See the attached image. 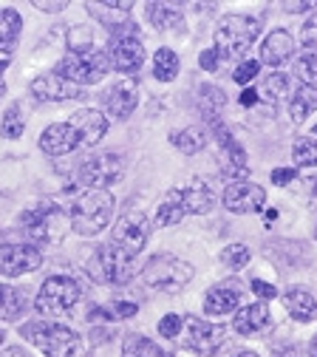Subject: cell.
Segmentation results:
<instances>
[{
    "label": "cell",
    "mask_w": 317,
    "mask_h": 357,
    "mask_svg": "<svg viewBox=\"0 0 317 357\" xmlns=\"http://www.w3.org/2000/svg\"><path fill=\"white\" fill-rule=\"evenodd\" d=\"M252 292L258 295V298H263V301H272V298H275L278 295V289L275 287H272V284H266V281H261V278H252Z\"/></svg>",
    "instance_id": "40"
},
{
    "label": "cell",
    "mask_w": 317,
    "mask_h": 357,
    "mask_svg": "<svg viewBox=\"0 0 317 357\" xmlns=\"http://www.w3.org/2000/svg\"><path fill=\"white\" fill-rule=\"evenodd\" d=\"M178 74V57L173 49H159L153 57V77L159 82H173Z\"/></svg>",
    "instance_id": "31"
},
{
    "label": "cell",
    "mask_w": 317,
    "mask_h": 357,
    "mask_svg": "<svg viewBox=\"0 0 317 357\" xmlns=\"http://www.w3.org/2000/svg\"><path fill=\"white\" fill-rule=\"evenodd\" d=\"M233 329L238 335H261V332H269L272 329V315L266 303H249L244 309L235 312L233 318Z\"/></svg>",
    "instance_id": "22"
},
{
    "label": "cell",
    "mask_w": 317,
    "mask_h": 357,
    "mask_svg": "<svg viewBox=\"0 0 317 357\" xmlns=\"http://www.w3.org/2000/svg\"><path fill=\"white\" fill-rule=\"evenodd\" d=\"M272 357H300V354H297V346H278L272 351Z\"/></svg>",
    "instance_id": "44"
},
{
    "label": "cell",
    "mask_w": 317,
    "mask_h": 357,
    "mask_svg": "<svg viewBox=\"0 0 317 357\" xmlns=\"http://www.w3.org/2000/svg\"><path fill=\"white\" fill-rule=\"evenodd\" d=\"M34 9H40V12H60V9H65V3H34Z\"/></svg>",
    "instance_id": "47"
},
{
    "label": "cell",
    "mask_w": 317,
    "mask_h": 357,
    "mask_svg": "<svg viewBox=\"0 0 317 357\" xmlns=\"http://www.w3.org/2000/svg\"><path fill=\"white\" fill-rule=\"evenodd\" d=\"M3 337H6V332H3V329H0V346H3Z\"/></svg>",
    "instance_id": "53"
},
{
    "label": "cell",
    "mask_w": 317,
    "mask_h": 357,
    "mask_svg": "<svg viewBox=\"0 0 317 357\" xmlns=\"http://www.w3.org/2000/svg\"><path fill=\"white\" fill-rule=\"evenodd\" d=\"M221 261L230 266L233 273H238V270H244V266L249 264V247L247 244H230L221 252Z\"/></svg>",
    "instance_id": "34"
},
{
    "label": "cell",
    "mask_w": 317,
    "mask_h": 357,
    "mask_svg": "<svg viewBox=\"0 0 317 357\" xmlns=\"http://www.w3.org/2000/svg\"><path fill=\"white\" fill-rule=\"evenodd\" d=\"M178 332H181V318H178V315H164V318L159 321V335H162V337L173 340V337H178Z\"/></svg>",
    "instance_id": "38"
},
{
    "label": "cell",
    "mask_w": 317,
    "mask_h": 357,
    "mask_svg": "<svg viewBox=\"0 0 317 357\" xmlns=\"http://www.w3.org/2000/svg\"><path fill=\"white\" fill-rule=\"evenodd\" d=\"M210 130H215V139H218V145H221V151H224V156H226L224 170L230 173L233 178H244V176H247V153H244V148L235 142L233 130L226 128L224 122L212 125Z\"/></svg>",
    "instance_id": "20"
},
{
    "label": "cell",
    "mask_w": 317,
    "mask_h": 357,
    "mask_svg": "<svg viewBox=\"0 0 317 357\" xmlns=\"http://www.w3.org/2000/svg\"><path fill=\"white\" fill-rule=\"evenodd\" d=\"M23 130H26V119H23V111L20 105H9L3 119H0V133H3L6 139H20L23 137Z\"/></svg>",
    "instance_id": "32"
},
{
    "label": "cell",
    "mask_w": 317,
    "mask_h": 357,
    "mask_svg": "<svg viewBox=\"0 0 317 357\" xmlns=\"http://www.w3.org/2000/svg\"><path fill=\"white\" fill-rule=\"evenodd\" d=\"M284 306H286V312H289V315H292L297 324H309V321L317 318V301H314V295H311L309 289H303V287L289 289V292L284 295Z\"/></svg>",
    "instance_id": "23"
},
{
    "label": "cell",
    "mask_w": 317,
    "mask_h": 357,
    "mask_svg": "<svg viewBox=\"0 0 317 357\" xmlns=\"http://www.w3.org/2000/svg\"><path fill=\"white\" fill-rule=\"evenodd\" d=\"M125 173V159L114 151L91 153L79 167H77V182L85 190H105L108 185L119 182Z\"/></svg>",
    "instance_id": "12"
},
{
    "label": "cell",
    "mask_w": 317,
    "mask_h": 357,
    "mask_svg": "<svg viewBox=\"0 0 317 357\" xmlns=\"http://www.w3.org/2000/svg\"><path fill=\"white\" fill-rule=\"evenodd\" d=\"M82 289L74 278L68 275H52L45 278L37 298H34V309L42 315H68V312L79 303Z\"/></svg>",
    "instance_id": "10"
},
{
    "label": "cell",
    "mask_w": 317,
    "mask_h": 357,
    "mask_svg": "<svg viewBox=\"0 0 317 357\" xmlns=\"http://www.w3.org/2000/svg\"><path fill=\"white\" fill-rule=\"evenodd\" d=\"M148 20L159 31H170V29L185 26V17H181V12L173 3H148Z\"/></svg>",
    "instance_id": "28"
},
{
    "label": "cell",
    "mask_w": 317,
    "mask_h": 357,
    "mask_svg": "<svg viewBox=\"0 0 317 357\" xmlns=\"http://www.w3.org/2000/svg\"><path fill=\"white\" fill-rule=\"evenodd\" d=\"M309 357H317V335H314L311 343H309Z\"/></svg>",
    "instance_id": "49"
},
{
    "label": "cell",
    "mask_w": 317,
    "mask_h": 357,
    "mask_svg": "<svg viewBox=\"0 0 317 357\" xmlns=\"http://www.w3.org/2000/svg\"><path fill=\"white\" fill-rule=\"evenodd\" d=\"M20 335L45 357H85V340L68 326L52 321H31L23 326Z\"/></svg>",
    "instance_id": "4"
},
{
    "label": "cell",
    "mask_w": 317,
    "mask_h": 357,
    "mask_svg": "<svg viewBox=\"0 0 317 357\" xmlns=\"http://www.w3.org/2000/svg\"><path fill=\"white\" fill-rule=\"evenodd\" d=\"M71 230L77 236H100L114 218V196L108 190H82L71 202Z\"/></svg>",
    "instance_id": "3"
},
{
    "label": "cell",
    "mask_w": 317,
    "mask_h": 357,
    "mask_svg": "<svg viewBox=\"0 0 317 357\" xmlns=\"http://www.w3.org/2000/svg\"><path fill=\"white\" fill-rule=\"evenodd\" d=\"M314 133H317V125H314Z\"/></svg>",
    "instance_id": "54"
},
{
    "label": "cell",
    "mask_w": 317,
    "mask_h": 357,
    "mask_svg": "<svg viewBox=\"0 0 317 357\" xmlns=\"http://www.w3.org/2000/svg\"><path fill=\"white\" fill-rule=\"evenodd\" d=\"M244 298V284L241 281H224L215 284L207 295H204V312L207 315H226V312H235L241 306Z\"/></svg>",
    "instance_id": "19"
},
{
    "label": "cell",
    "mask_w": 317,
    "mask_h": 357,
    "mask_svg": "<svg viewBox=\"0 0 317 357\" xmlns=\"http://www.w3.org/2000/svg\"><path fill=\"white\" fill-rule=\"evenodd\" d=\"M0 357H31L23 346H9V349H3V351H0Z\"/></svg>",
    "instance_id": "45"
},
{
    "label": "cell",
    "mask_w": 317,
    "mask_h": 357,
    "mask_svg": "<svg viewBox=\"0 0 317 357\" xmlns=\"http://www.w3.org/2000/svg\"><path fill=\"white\" fill-rule=\"evenodd\" d=\"M300 43H303L306 49H311V52L317 49V15H314V17H309V20H306V26L300 29Z\"/></svg>",
    "instance_id": "39"
},
{
    "label": "cell",
    "mask_w": 317,
    "mask_h": 357,
    "mask_svg": "<svg viewBox=\"0 0 317 357\" xmlns=\"http://www.w3.org/2000/svg\"><path fill=\"white\" fill-rule=\"evenodd\" d=\"M108 63H111V68H116L122 74H139V68L145 63V46H142L139 31L114 34L108 43Z\"/></svg>",
    "instance_id": "14"
},
{
    "label": "cell",
    "mask_w": 317,
    "mask_h": 357,
    "mask_svg": "<svg viewBox=\"0 0 317 357\" xmlns=\"http://www.w3.org/2000/svg\"><path fill=\"white\" fill-rule=\"evenodd\" d=\"M23 29V17L15 9H3L0 12V52H12L17 46V37Z\"/></svg>",
    "instance_id": "30"
},
{
    "label": "cell",
    "mask_w": 317,
    "mask_h": 357,
    "mask_svg": "<svg viewBox=\"0 0 317 357\" xmlns=\"http://www.w3.org/2000/svg\"><path fill=\"white\" fill-rule=\"evenodd\" d=\"M295 176H297V173H295V167H275V170H272V185L284 188V185H289V182H292Z\"/></svg>",
    "instance_id": "41"
},
{
    "label": "cell",
    "mask_w": 317,
    "mask_h": 357,
    "mask_svg": "<svg viewBox=\"0 0 317 357\" xmlns=\"http://www.w3.org/2000/svg\"><path fill=\"white\" fill-rule=\"evenodd\" d=\"M238 357H261V354H255V351H241Z\"/></svg>",
    "instance_id": "52"
},
{
    "label": "cell",
    "mask_w": 317,
    "mask_h": 357,
    "mask_svg": "<svg viewBox=\"0 0 317 357\" xmlns=\"http://www.w3.org/2000/svg\"><path fill=\"white\" fill-rule=\"evenodd\" d=\"M108 71H111L108 54L94 52V49H74L57 66V74L74 85H97Z\"/></svg>",
    "instance_id": "9"
},
{
    "label": "cell",
    "mask_w": 317,
    "mask_h": 357,
    "mask_svg": "<svg viewBox=\"0 0 317 357\" xmlns=\"http://www.w3.org/2000/svg\"><path fill=\"white\" fill-rule=\"evenodd\" d=\"M314 236H317V227H314Z\"/></svg>",
    "instance_id": "55"
},
{
    "label": "cell",
    "mask_w": 317,
    "mask_h": 357,
    "mask_svg": "<svg viewBox=\"0 0 317 357\" xmlns=\"http://www.w3.org/2000/svg\"><path fill=\"white\" fill-rule=\"evenodd\" d=\"M292 159L297 167H317V137H300L292 145Z\"/></svg>",
    "instance_id": "33"
},
{
    "label": "cell",
    "mask_w": 317,
    "mask_h": 357,
    "mask_svg": "<svg viewBox=\"0 0 317 357\" xmlns=\"http://www.w3.org/2000/svg\"><path fill=\"white\" fill-rule=\"evenodd\" d=\"M224 108H226V94L221 91V88H215V85H204L199 91V111H201L207 128L221 122V111Z\"/></svg>",
    "instance_id": "24"
},
{
    "label": "cell",
    "mask_w": 317,
    "mask_h": 357,
    "mask_svg": "<svg viewBox=\"0 0 317 357\" xmlns=\"http://www.w3.org/2000/svg\"><path fill=\"white\" fill-rule=\"evenodd\" d=\"M178 343L181 349H187L199 357H212L224 349L226 343V329L224 326H215V324H207L196 315H187L181 318V332H178Z\"/></svg>",
    "instance_id": "11"
},
{
    "label": "cell",
    "mask_w": 317,
    "mask_h": 357,
    "mask_svg": "<svg viewBox=\"0 0 317 357\" xmlns=\"http://www.w3.org/2000/svg\"><path fill=\"white\" fill-rule=\"evenodd\" d=\"M295 54V37L284 29L269 31L266 40L261 43V63H266L269 68H278L284 63H289Z\"/></svg>",
    "instance_id": "21"
},
{
    "label": "cell",
    "mask_w": 317,
    "mask_h": 357,
    "mask_svg": "<svg viewBox=\"0 0 317 357\" xmlns=\"http://www.w3.org/2000/svg\"><path fill=\"white\" fill-rule=\"evenodd\" d=\"M311 202L317 204V178H314V182H311Z\"/></svg>",
    "instance_id": "50"
},
{
    "label": "cell",
    "mask_w": 317,
    "mask_h": 357,
    "mask_svg": "<svg viewBox=\"0 0 317 357\" xmlns=\"http://www.w3.org/2000/svg\"><path fill=\"white\" fill-rule=\"evenodd\" d=\"M20 225L26 227L31 244H57V241H63L71 218L57 202H40L37 207L23 213Z\"/></svg>",
    "instance_id": "5"
},
{
    "label": "cell",
    "mask_w": 317,
    "mask_h": 357,
    "mask_svg": "<svg viewBox=\"0 0 317 357\" xmlns=\"http://www.w3.org/2000/svg\"><path fill=\"white\" fill-rule=\"evenodd\" d=\"M289 94V77L286 74H272L266 82H263V97L269 100V102H275V100H281V97H286Z\"/></svg>",
    "instance_id": "35"
},
{
    "label": "cell",
    "mask_w": 317,
    "mask_h": 357,
    "mask_svg": "<svg viewBox=\"0 0 317 357\" xmlns=\"http://www.w3.org/2000/svg\"><path fill=\"white\" fill-rule=\"evenodd\" d=\"M218 52L215 49H207V52H201V57H199V66L204 68V71H215L218 68Z\"/></svg>",
    "instance_id": "42"
},
{
    "label": "cell",
    "mask_w": 317,
    "mask_h": 357,
    "mask_svg": "<svg viewBox=\"0 0 317 357\" xmlns=\"http://www.w3.org/2000/svg\"><path fill=\"white\" fill-rule=\"evenodd\" d=\"M311 111H317V88H311V85L295 88V94L289 100V116H292V122H303Z\"/></svg>",
    "instance_id": "29"
},
{
    "label": "cell",
    "mask_w": 317,
    "mask_h": 357,
    "mask_svg": "<svg viewBox=\"0 0 317 357\" xmlns=\"http://www.w3.org/2000/svg\"><path fill=\"white\" fill-rule=\"evenodd\" d=\"M295 74L303 82H317V52H306L295 60Z\"/></svg>",
    "instance_id": "36"
},
{
    "label": "cell",
    "mask_w": 317,
    "mask_h": 357,
    "mask_svg": "<svg viewBox=\"0 0 317 357\" xmlns=\"http://www.w3.org/2000/svg\"><path fill=\"white\" fill-rule=\"evenodd\" d=\"M314 3H309V0H300V3H289V0H286V3H284V12H306V9H311Z\"/></svg>",
    "instance_id": "46"
},
{
    "label": "cell",
    "mask_w": 317,
    "mask_h": 357,
    "mask_svg": "<svg viewBox=\"0 0 317 357\" xmlns=\"http://www.w3.org/2000/svg\"><path fill=\"white\" fill-rule=\"evenodd\" d=\"M31 94L42 102H65V100H77L82 97V88L68 82L65 77H60L57 71L54 74H40L34 82H31Z\"/></svg>",
    "instance_id": "17"
},
{
    "label": "cell",
    "mask_w": 317,
    "mask_h": 357,
    "mask_svg": "<svg viewBox=\"0 0 317 357\" xmlns=\"http://www.w3.org/2000/svg\"><path fill=\"white\" fill-rule=\"evenodd\" d=\"M215 207V196L212 190L201 182V178H193L185 188H173L164 202L156 207V218L153 225L156 227H170V225H178L185 215H204Z\"/></svg>",
    "instance_id": "2"
},
{
    "label": "cell",
    "mask_w": 317,
    "mask_h": 357,
    "mask_svg": "<svg viewBox=\"0 0 317 357\" xmlns=\"http://www.w3.org/2000/svg\"><path fill=\"white\" fill-rule=\"evenodd\" d=\"M136 100H139V91H136V82L133 79H122V82H114L108 91L102 94V108L108 111L111 119L122 122L133 114L136 108Z\"/></svg>",
    "instance_id": "18"
},
{
    "label": "cell",
    "mask_w": 317,
    "mask_h": 357,
    "mask_svg": "<svg viewBox=\"0 0 317 357\" xmlns=\"http://www.w3.org/2000/svg\"><path fill=\"white\" fill-rule=\"evenodd\" d=\"M148 236H150V225L142 210H127L119 215V221L114 225V233H111V244L119 247L122 252L127 255H139L148 244Z\"/></svg>",
    "instance_id": "13"
},
{
    "label": "cell",
    "mask_w": 317,
    "mask_h": 357,
    "mask_svg": "<svg viewBox=\"0 0 317 357\" xmlns=\"http://www.w3.org/2000/svg\"><path fill=\"white\" fill-rule=\"evenodd\" d=\"M261 34V20L249 15H230L215 29V52L218 57H241Z\"/></svg>",
    "instance_id": "7"
},
{
    "label": "cell",
    "mask_w": 317,
    "mask_h": 357,
    "mask_svg": "<svg viewBox=\"0 0 317 357\" xmlns=\"http://www.w3.org/2000/svg\"><path fill=\"white\" fill-rule=\"evenodd\" d=\"M88 275L100 281V284H127L136 275V266H133V255L122 252L114 244H102L94 250L88 261Z\"/></svg>",
    "instance_id": "8"
},
{
    "label": "cell",
    "mask_w": 317,
    "mask_h": 357,
    "mask_svg": "<svg viewBox=\"0 0 317 357\" xmlns=\"http://www.w3.org/2000/svg\"><path fill=\"white\" fill-rule=\"evenodd\" d=\"M170 145L178 148L181 153L193 156V153L204 151V145H207V130L199 128V125H190V128H185V130H173V133H170Z\"/></svg>",
    "instance_id": "26"
},
{
    "label": "cell",
    "mask_w": 317,
    "mask_h": 357,
    "mask_svg": "<svg viewBox=\"0 0 317 357\" xmlns=\"http://www.w3.org/2000/svg\"><path fill=\"white\" fill-rule=\"evenodd\" d=\"M108 130V116L100 111H77L68 122H54L40 133V151L49 156H68L97 145Z\"/></svg>",
    "instance_id": "1"
},
{
    "label": "cell",
    "mask_w": 317,
    "mask_h": 357,
    "mask_svg": "<svg viewBox=\"0 0 317 357\" xmlns=\"http://www.w3.org/2000/svg\"><path fill=\"white\" fill-rule=\"evenodd\" d=\"M6 68H9V63H6V60H0V97L6 94V82H3V74H6Z\"/></svg>",
    "instance_id": "48"
},
{
    "label": "cell",
    "mask_w": 317,
    "mask_h": 357,
    "mask_svg": "<svg viewBox=\"0 0 317 357\" xmlns=\"http://www.w3.org/2000/svg\"><path fill=\"white\" fill-rule=\"evenodd\" d=\"M142 281L150 289H159V292H170L173 295V292L185 289L193 281V266L187 261L170 255V252H159V255H153L142 266Z\"/></svg>",
    "instance_id": "6"
},
{
    "label": "cell",
    "mask_w": 317,
    "mask_h": 357,
    "mask_svg": "<svg viewBox=\"0 0 317 357\" xmlns=\"http://www.w3.org/2000/svg\"><path fill=\"white\" fill-rule=\"evenodd\" d=\"M258 71H261V63H255V60H244V63L233 71V79H235L238 85H247V82H252V79L258 77Z\"/></svg>",
    "instance_id": "37"
},
{
    "label": "cell",
    "mask_w": 317,
    "mask_h": 357,
    "mask_svg": "<svg viewBox=\"0 0 317 357\" xmlns=\"http://www.w3.org/2000/svg\"><path fill=\"white\" fill-rule=\"evenodd\" d=\"M122 357H173V351L162 349L145 335H127L122 343Z\"/></svg>",
    "instance_id": "27"
},
{
    "label": "cell",
    "mask_w": 317,
    "mask_h": 357,
    "mask_svg": "<svg viewBox=\"0 0 317 357\" xmlns=\"http://www.w3.org/2000/svg\"><path fill=\"white\" fill-rule=\"evenodd\" d=\"M29 306V298L23 289L12 284H0V321H20Z\"/></svg>",
    "instance_id": "25"
},
{
    "label": "cell",
    "mask_w": 317,
    "mask_h": 357,
    "mask_svg": "<svg viewBox=\"0 0 317 357\" xmlns=\"http://www.w3.org/2000/svg\"><path fill=\"white\" fill-rule=\"evenodd\" d=\"M258 102V91H255V88H247V91H241V105L244 108H252Z\"/></svg>",
    "instance_id": "43"
},
{
    "label": "cell",
    "mask_w": 317,
    "mask_h": 357,
    "mask_svg": "<svg viewBox=\"0 0 317 357\" xmlns=\"http://www.w3.org/2000/svg\"><path fill=\"white\" fill-rule=\"evenodd\" d=\"M42 264V252L34 244H6L0 247V275L17 278L26 273H34Z\"/></svg>",
    "instance_id": "15"
},
{
    "label": "cell",
    "mask_w": 317,
    "mask_h": 357,
    "mask_svg": "<svg viewBox=\"0 0 317 357\" xmlns=\"http://www.w3.org/2000/svg\"><path fill=\"white\" fill-rule=\"evenodd\" d=\"M221 204L230 213H241V215L244 213H258L266 204V190L255 182H235V185H230L224 190Z\"/></svg>",
    "instance_id": "16"
},
{
    "label": "cell",
    "mask_w": 317,
    "mask_h": 357,
    "mask_svg": "<svg viewBox=\"0 0 317 357\" xmlns=\"http://www.w3.org/2000/svg\"><path fill=\"white\" fill-rule=\"evenodd\" d=\"M278 218V210H266V221H275Z\"/></svg>",
    "instance_id": "51"
}]
</instances>
